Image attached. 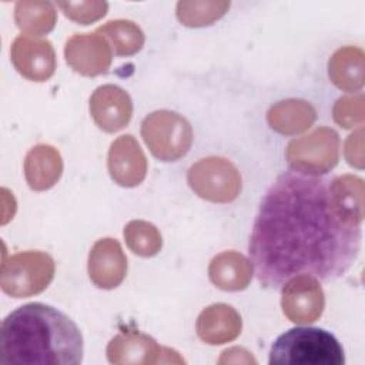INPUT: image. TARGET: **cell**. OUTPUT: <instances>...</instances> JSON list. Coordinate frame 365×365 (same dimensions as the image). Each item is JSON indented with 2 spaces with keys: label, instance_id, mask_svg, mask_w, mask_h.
<instances>
[{
  "label": "cell",
  "instance_id": "6da1fadb",
  "mask_svg": "<svg viewBox=\"0 0 365 365\" xmlns=\"http://www.w3.org/2000/svg\"><path fill=\"white\" fill-rule=\"evenodd\" d=\"M361 224L335 207L329 180L282 173L267 190L248 251L258 282L278 289L297 275L335 279L358 257Z\"/></svg>",
  "mask_w": 365,
  "mask_h": 365
},
{
  "label": "cell",
  "instance_id": "7a4b0ae2",
  "mask_svg": "<svg viewBox=\"0 0 365 365\" xmlns=\"http://www.w3.org/2000/svg\"><path fill=\"white\" fill-rule=\"evenodd\" d=\"M83 361V335L61 311L31 302L10 312L1 322V365H77Z\"/></svg>",
  "mask_w": 365,
  "mask_h": 365
},
{
  "label": "cell",
  "instance_id": "3957f363",
  "mask_svg": "<svg viewBox=\"0 0 365 365\" xmlns=\"http://www.w3.org/2000/svg\"><path fill=\"white\" fill-rule=\"evenodd\" d=\"M344 349L325 329L299 327L279 335L271 346L269 364L344 365Z\"/></svg>",
  "mask_w": 365,
  "mask_h": 365
},
{
  "label": "cell",
  "instance_id": "277c9868",
  "mask_svg": "<svg viewBox=\"0 0 365 365\" xmlns=\"http://www.w3.org/2000/svg\"><path fill=\"white\" fill-rule=\"evenodd\" d=\"M54 259L43 251H23L3 261L0 287L13 298L43 292L54 278Z\"/></svg>",
  "mask_w": 365,
  "mask_h": 365
},
{
  "label": "cell",
  "instance_id": "5b68a950",
  "mask_svg": "<svg viewBox=\"0 0 365 365\" xmlns=\"http://www.w3.org/2000/svg\"><path fill=\"white\" fill-rule=\"evenodd\" d=\"M141 137L151 154L161 161H177L192 144L190 123L175 111L158 110L141 123Z\"/></svg>",
  "mask_w": 365,
  "mask_h": 365
},
{
  "label": "cell",
  "instance_id": "8992f818",
  "mask_svg": "<svg viewBox=\"0 0 365 365\" xmlns=\"http://www.w3.org/2000/svg\"><path fill=\"white\" fill-rule=\"evenodd\" d=\"M285 158L294 173L321 175L331 171L339 160V135L329 127H318L307 135L288 143Z\"/></svg>",
  "mask_w": 365,
  "mask_h": 365
},
{
  "label": "cell",
  "instance_id": "52a82bcc",
  "mask_svg": "<svg viewBox=\"0 0 365 365\" xmlns=\"http://www.w3.org/2000/svg\"><path fill=\"white\" fill-rule=\"evenodd\" d=\"M187 181L198 197L211 202H231L241 191L237 167L222 157H205L192 164Z\"/></svg>",
  "mask_w": 365,
  "mask_h": 365
},
{
  "label": "cell",
  "instance_id": "ba28073f",
  "mask_svg": "<svg viewBox=\"0 0 365 365\" xmlns=\"http://www.w3.org/2000/svg\"><path fill=\"white\" fill-rule=\"evenodd\" d=\"M281 288L282 312L291 322L311 324L322 315L325 297L315 277L297 275Z\"/></svg>",
  "mask_w": 365,
  "mask_h": 365
},
{
  "label": "cell",
  "instance_id": "9c48e42d",
  "mask_svg": "<svg viewBox=\"0 0 365 365\" xmlns=\"http://www.w3.org/2000/svg\"><path fill=\"white\" fill-rule=\"evenodd\" d=\"M14 68L27 80L46 81L56 71V53L51 43L36 36L20 34L10 48Z\"/></svg>",
  "mask_w": 365,
  "mask_h": 365
},
{
  "label": "cell",
  "instance_id": "30bf717a",
  "mask_svg": "<svg viewBox=\"0 0 365 365\" xmlns=\"http://www.w3.org/2000/svg\"><path fill=\"white\" fill-rule=\"evenodd\" d=\"M67 64L78 74L94 77L106 73L113 60L108 40L98 33L71 36L64 46Z\"/></svg>",
  "mask_w": 365,
  "mask_h": 365
},
{
  "label": "cell",
  "instance_id": "8fae6325",
  "mask_svg": "<svg viewBox=\"0 0 365 365\" xmlns=\"http://www.w3.org/2000/svg\"><path fill=\"white\" fill-rule=\"evenodd\" d=\"M90 114L100 130L106 133H117L131 120V97L118 86H100L90 97Z\"/></svg>",
  "mask_w": 365,
  "mask_h": 365
},
{
  "label": "cell",
  "instance_id": "7c38bea8",
  "mask_svg": "<svg viewBox=\"0 0 365 365\" xmlns=\"http://www.w3.org/2000/svg\"><path fill=\"white\" fill-rule=\"evenodd\" d=\"M107 167L111 178L121 187H137L147 175V158L137 143L130 135H120L115 138L108 150Z\"/></svg>",
  "mask_w": 365,
  "mask_h": 365
},
{
  "label": "cell",
  "instance_id": "4fadbf2b",
  "mask_svg": "<svg viewBox=\"0 0 365 365\" xmlns=\"http://www.w3.org/2000/svg\"><path fill=\"white\" fill-rule=\"evenodd\" d=\"M87 271L91 282L101 289L117 288L127 274V257L114 238L94 242L88 254Z\"/></svg>",
  "mask_w": 365,
  "mask_h": 365
},
{
  "label": "cell",
  "instance_id": "5bb4252c",
  "mask_svg": "<svg viewBox=\"0 0 365 365\" xmlns=\"http://www.w3.org/2000/svg\"><path fill=\"white\" fill-rule=\"evenodd\" d=\"M107 359L118 365L164 364L167 346H161L143 332L118 334L107 345Z\"/></svg>",
  "mask_w": 365,
  "mask_h": 365
},
{
  "label": "cell",
  "instance_id": "9a60e30c",
  "mask_svg": "<svg viewBox=\"0 0 365 365\" xmlns=\"http://www.w3.org/2000/svg\"><path fill=\"white\" fill-rule=\"evenodd\" d=\"M242 328L240 314L227 304H212L202 309L195 322L198 338L208 345L234 341Z\"/></svg>",
  "mask_w": 365,
  "mask_h": 365
},
{
  "label": "cell",
  "instance_id": "2e32d148",
  "mask_svg": "<svg viewBox=\"0 0 365 365\" xmlns=\"http://www.w3.org/2000/svg\"><path fill=\"white\" fill-rule=\"evenodd\" d=\"M63 174V158L50 144H37L24 157V177L34 191L51 188Z\"/></svg>",
  "mask_w": 365,
  "mask_h": 365
},
{
  "label": "cell",
  "instance_id": "e0dca14e",
  "mask_svg": "<svg viewBox=\"0 0 365 365\" xmlns=\"http://www.w3.org/2000/svg\"><path fill=\"white\" fill-rule=\"evenodd\" d=\"M254 269L251 261L237 251L215 255L208 265L211 282L222 291H241L251 282Z\"/></svg>",
  "mask_w": 365,
  "mask_h": 365
},
{
  "label": "cell",
  "instance_id": "ac0fdd59",
  "mask_svg": "<svg viewBox=\"0 0 365 365\" xmlns=\"http://www.w3.org/2000/svg\"><path fill=\"white\" fill-rule=\"evenodd\" d=\"M329 80L344 91H359L365 83V56L359 47L338 48L328 61Z\"/></svg>",
  "mask_w": 365,
  "mask_h": 365
},
{
  "label": "cell",
  "instance_id": "d6986e66",
  "mask_svg": "<svg viewBox=\"0 0 365 365\" xmlns=\"http://www.w3.org/2000/svg\"><path fill=\"white\" fill-rule=\"evenodd\" d=\"M317 118L314 107L299 98H288L274 104L267 113L268 125L282 134L295 135L308 130Z\"/></svg>",
  "mask_w": 365,
  "mask_h": 365
},
{
  "label": "cell",
  "instance_id": "ffe728a7",
  "mask_svg": "<svg viewBox=\"0 0 365 365\" xmlns=\"http://www.w3.org/2000/svg\"><path fill=\"white\" fill-rule=\"evenodd\" d=\"M329 191L338 211L355 224L364 220V180L345 174L329 180Z\"/></svg>",
  "mask_w": 365,
  "mask_h": 365
},
{
  "label": "cell",
  "instance_id": "44dd1931",
  "mask_svg": "<svg viewBox=\"0 0 365 365\" xmlns=\"http://www.w3.org/2000/svg\"><path fill=\"white\" fill-rule=\"evenodd\" d=\"M14 20L17 27L29 36H41L54 29L57 11L51 1L21 0L16 3Z\"/></svg>",
  "mask_w": 365,
  "mask_h": 365
},
{
  "label": "cell",
  "instance_id": "7402d4cb",
  "mask_svg": "<svg viewBox=\"0 0 365 365\" xmlns=\"http://www.w3.org/2000/svg\"><path fill=\"white\" fill-rule=\"evenodd\" d=\"M96 33L104 36L115 56L127 57L138 53L144 46L143 30L131 20H111L98 27Z\"/></svg>",
  "mask_w": 365,
  "mask_h": 365
},
{
  "label": "cell",
  "instance_id": "603a6c76",
  "mask_svg": "<svg viewBox=\"0 0 365 365\" xmlns=\"http://www.w3.org/2000/svg\"><path fill=\"white\" fill-rule=\"evenodd\" d=\"M127 247L140 257H154L163 247V238L158 228L144 220L130 221L123 231Z\"/></svg>",
  "mask_w": 365,
  "mask_h": 365
},
{
  "label": "cell",
  "instance_id": "cb8c5ba5",
  "mask_svg": "<svg viewBox=\"0 0 365 365\" xmlns=\"http://www.w3.org/2000/svg\"><path fill=\"white\" fill-rule=\"evenodd\" d=\"M230 9V1H178L177 19L187 27L210 26Z\"/></svg>",
  "mask_w": 365,
  "mask_h": 365
},
{
  "label": "cell",
  "instance_id": "d4e9b609",
  "mask_svg": "<svg viewBox=\"0 0 365 365\" xmlns=\"http://www.w3.org/2000/svg\"><path fill=\"white\" fill-rule=\"evenodd\" d=\"M364 94L358 93L354 96H344L338 98L332 108L334 121L342 128L362 127L365 118Z\"/></svg>",
  "mask_w": 365,
  "mask_h": 365
},
{
  "label": "cell",
  "instance_id": "484cf974",
  "mask_svg": "<svg viewBox=\"0 0 365 365\" xmlns=\"http://www.w3.org/2000/svg\"><path fill=\"white\" fill-rule=\"evenodd\" d=\"M57 7H60L66 17L78 23V24H90L107 14L108 3L90 0V1H58Z\"/></svg>",
  "mask_w": 365,
  "mask_h": 365
},
{
  "label": "cell",
  "instance_id": "4316f807",
  "mask_svg": "<svg viewBox=\"0 0 365 365\" xmlns=\"http://www.w3.org/2000/svg\"><path fill=\"white\" fill-rule=\"evenodd\" d=\"M344 155L349 165L362 170L364 168V128L359 127L345 141Z\"/></svg>",
  "mask_w": 365,
  "mask_h": 365
},
{
  "label": "cell",
  "instance_id": "83f0119b",
  "mask_svg": "<svg viewBox=\"0 0 365 365\" xmlns=\"http://www.w3.org/2000/svg\"><path fill=\"white\" fill-rule=\"evenodd\" d=\"M218 364H257V361L251 356V354L244 348H230L225 349L218 359Z\"/></svg>",
  "mask_w": 365,
  "mask_h": 365
}]
</instances>
